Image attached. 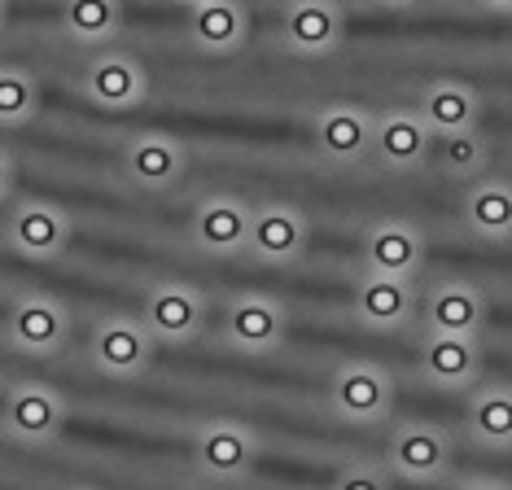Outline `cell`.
Masks as SVG:
<instances>
[{"label": "cell", "mask_w": 512, "mask_h": 490, "mask_svg": "<svg viewBox=\"0 0 512 490\" xmlns=\"http://www.w3.org/2000/svg\"><path fill=\"white\" fill-rule=\"evenodd\" d=\"M66 399L49 385H14V390L5 394V407H0V420H5V429L14 434L18 442H31V447H44V442H53L62 434L66 425Z\"/></svg>", "instance_id": "cell-20"}, {"label": "cell", "mask_w": 512, "mask_h": 490, "mask_svg": "<svg viewBox=\"0 0 512 490\" xmlns=\"http://www.w3.org/2000/svg\"><path fill=\"white\" fill-rule=\"evenodd\" d=\"M158 355V337L149 333V324L141 320V311L136 315H106V320H97V329H92V342H88V359L97 372H106V377H141V372L154 364Z\"/></svg>", "instance_id": "cell-6"}, {"label": "cell", "mask_w": 512, "mask_h": 490, "mask_svg": "<svg viewBox=\"0 0 512 490\" xmlns=\"http://www.w3.org/2000/svg\"><path fill=\"white\" fill-rule=\"evenodd\" d=\"M372 9H386V14H407V9H416L421 0H368Z\"/></svg>", "instance_id": "cell-32"}, {"label": "cell", "mask_w": 512, "mask_h": 490, "mask_svg": "<svg viewBox=\"0 0 512 490\" xmlns=\"http://www.w3.org/2000/svg\"><path fill=\"white\" fill-rule=\"evenodd\" d=\"M425 167H434L442 180H464L469 184V180H477V175L491 167V140L477 132V127H469V132L434 136Z\"/></svg>", "instance_id": "cell-26"}, {"label": "cell", "mask_w": 512, "mask_h": 490, "mask_svg": "<svg viewBox=\"0 0 512 490\" xmlns=\"http://www.w3.org/2000/svg\"><path fill=\"white\" fill-rule=\"evenodd\" d=\"M464 434L482 451H512V385H473L464 403Z\"/></svg>", "instance_id": "cell-24"}, {"label": "cell", "mask_w": 512, "mask_h": 490, "mask_svg": "<svg viewBox=\"0 0 512 490\" xmlns=\"http://www.w3.org/2000/svg\"><path fill=\"white\" fill-rule=\"evenodd\" d=\"M329 490H394V473L386 469V460H355L333 477Z\"/></svg>", "instance_id": "cell-28"}, {"label": "cell", "mask_w": 512, "mask_h": 490, "mask_svg": "<svg viewBox=\"0 0 512 490\" xmlns=\"http://www.w3.org/2000/svg\"><path fill=\"white\" fill-rule=\"evenodd\" d=\"M329 407L346 425H381L394 416V377L372 359H346L329 377Z\"/></svg>", "instance_id": "cell-4"}, {"label": "cell", "mask_w": 512, "mask_h": 490, "mask_svg": "<svg viewBox=\"0 0 512 490\" xmlns=\"http://www.w3.org/2000/svg\"><path fill=\"white\" fill-rule=\"evenodd\" d=\"M123 175L136 184L141 193H171L184 180L189 154H184V140L167 132H136L127 136L123 154H119Z\"/></svg>", "instance_id": "cell-13"}, {"label": "cell", "mask_w": 512, "mask_h": 490, "mask_svg": "<svg viewBox=\"0 0 512 490\" xmlns=\"http://www.w3.org/2000/svg\"><path fill=\"white\" fill-rule=\"evenodd\" d=\"M482 14H495V18H512V0H473Z\"/></svg>", "instance_id": "cell-31"}, {"label": "cell", "mask_w": 512, "mask_h": 490, "mask_svg": "<svg viewBox=\"0 0 512 490\" xmlns=\"http://www.w3.org/2000/svg\"><path fill=\"white\" fill-rule=\"evenodd\" d=\"M416 114L429 123L434 136L469 132L482 123V97L464 84V79H429L416 97Z\"/></svg>", "instance_id": "cell-23"}, {"label": "cell", "mask_w": 512, "mask_h": 490, "mask_svg": "<svg viewBox=\"0 0 512 490\" xmlns=\"http://www.w3.org/2000/svg\"><path fill=\"white\" fill-rule=\"evenodd\" d=\"M429 145H434V132L429 123L416 114V105H394V110L377 114L372 119V162L390 175H412L425 171L429 162Z\"/></svg>", "instance_id": "cell-9"}, {"label": "cell", "mask_w": 512, "mask_h": 490, "mask_svg": "<svg viewBox=\"0 0 512 490\" xmlns=\"http://www.w3.org/2000/svg\"><path fill=\"white\" fill-rule=\"evenodd\" d=\"M79 97L97 105L101 114H127L149 101V75L145 62L123 44L92 49V57L79 70Z\"/></svg>", "instance_id": "cell-2"}, {"label": "cell", "mask_w": 512, "mask_h": 490, "mask_svg": "<svg viewBox=\"0 0 512 490\" xmlns=\"http://www.w3.org/2000/svg\"><path fill=\"white\" fill-rule=\"evenodd\" d=\"M276 40L294 62H320L346 44L342 0H285L276 14Z\"/></svg>", "instance_id": "cell-3"}, {"label": "cell", "mask_w": 512, "mask_h": 490, "mask_svg": "<svg viewBox=\"0 0 512 490\" xmlns=\"http://www.w3.org/2000/svg\"><path fill=\"white\" fill-rule=\"evenodd\" d=\"M211 302L202 289L184 285V280H154L141 298V320L149 333L158 337V346H189L202 337Z\"/></svg>", "instance_id": "cell-5"}, {"label": "cell", "mask_w": 512, "mask_h": 490, "mask_svg": "<svg viewBox=\"0 0 512 490\" xmlns=\"http://www.w3.org/2000/svg\"><path fill=\"white\" fill-rule=\"evenodd\" d=\"M250 202L241 193H211L189 210V241L193 250L211 254V259H232L246 254L250 237Z\"/></svg>", "instance_id": "cell-10"}, {"label": "cell", "mask_w": 512, "mask_h": 490, "mask_svg": "<svg viewBox=\"0 0 512 490\" xmlns=\"http://www.w3.org/2000/svg\"><path fill=\"white\" fill-rule=\"evenodd\" d=\"M180 5H193V0H180Z\"/></svg>", "instance_id": "cell-35"}, {"label": "cell", "mask_w": 512, "mask_h": 490, "mask_svg": "<svg viewBox=\"0 0 512 490\" xmlns=\"http://www.w3.org/2000/svg\"><path fill=\"white\" fill-rule=\"evenodd\" d=\"M14 184H18V167L9 162L5 149H0V202H5V197L14 193Z\"/></svg>", "instance_id": "cell-29"}, {"label": "cell", "mask_w": 512, "mask_h": 490, "mask_svg": "<svg viewBox=\"0 0 512 490\" xmlns=\"http://www.w3.org/2000/svg\"><path fill=\"white\" fill-rule=\"evenodd\" d=\"M259 455V438L254 429L237 425V420H206L193 438V464L197 473L215 477V482H237L254 469Z\"/></svg>", "instance_id": "cell-16"}, {"label": "cell", "mask_w": 512, "mask_h": 490, "mask_svg": "<svg viewBox=\"0 0 512 490\" xmlns=\"http://www.w3.org/2000/svg\"><path fill=\"white\" fill-rule=\"evenodd\" d=\"M456 464V438L438 420H399L386 438V469L412 486H438Z\"/></svg>", "instance_id": "cell-1"}, {"label": "cell", "mask_w": 512, "mask_h": 490, "mask_svg": "<svg viewBox=\"0 0 512 490\" xmlns=\"http://www.w3.org/2000/svg\"><path fill=\"white\" fill-rule=\"evenodd\" d=\"M5 9H9V0H0V22H5Z\"/></svg>", "instance_id": "cell-33"}, {"label": "cell", "mask_w": 512, "mask_h": 490, "mask_svg": "<svg viewBox=\"0 0 512 490\" xmlns=\"http://www.w3.org/2000/svg\"><path fill=\"white\" fill-rule=\"evenodd\" d=\"M289 315L276 298L267 294H241L224 307V320H219V337H224L228 350H241V355H272L276 346L285 342Z\"/></svg>", "instance_id": "cell-11"}, {"label": "cell", "mask_w": 512, "mask_h": 490, "mask_svg": "<svg viewBox=\"0 0 512 490\" xmlns=\"http://www.w3.org/2000/svg\"><path fill=\"white\" fill-rule=\"evenodd\" d=\"M71 237H75L71 210L53 206V202H22L14 215H9V228H5V241L31 263L57 259V254L71 245Z\"/></svg>", "instance_id": "cell-17"}, {"label": "cell", "mask_w": 512, "mask_h": 490, "mask_svg": "<svg viewBox=\"0 0 512 490\" xmlns=\"http://www.w3.org/2000/svg\"><path fill=\"white\" fill-rule=\"evenodd\" d=\"M460 219L477 241H512V180L477 175L460 197Z\"/></svg>", "instance_id": "cell-22"}, {"label": "cell", "mask_w": 512, "mask_h": 490, "mask_svg": "<svg viewBox=\"0 0 512 490\" xmlns=\"http://www.w3.org/2000/svg\"><path fill=\"white\" fill-rule=\"evenodd\" d=\"M71 342V311L49 294H22L9 307V346L22 355L49 359Z\"/></svg>", "instance_id": "cell-14"}, {"label": "cell", "mask_w": 512, "mask_h": 490, "mask_svg": "<svg viewBox=\"0 0 512 490\" xmlns=\"http://www.w3.org/2000/svg\"><path fill=\"white\" fill-rule=\"evenodd\" d=\"M351 311H355V320L372 333H399L421 315V294H416V280L364 272L355 280Z\"/></svg>", "instance_id": "cell-12"}, {"label": "cell", "mask_w": 512, "mask_h": 490, "mask_svg": "<svg viewBox=\"0 0 512 490\" xmlns=\"http://www.w3.org/2000/svg\"><path fill=\"white\" fill-rule=\"evenodd\" d=\"M184 40L202 57H232L250 44V9L241 0H193Z\"/></svg>", "instance_id": "cell-15"}, {"label": "cell", "mask_w": 512, "mask_h": 490, "mask_svg": "<svg viewBox=\"0 0 512 490\" xmlns=\"http://www.w3.org/2000/svg\"><path fill=\"white\" fill-rule=\"evenodd\" d=\"M40 110V84L31 70L0 66V132L9 127H27Z\"/></svg>", "instance_id": "cell-27"}, {"label": "cell", "mask_w": 512, "mask_h": 490, "mask_svg": "<svg viewBox=\"0 0 512 490\" xmlns=\"http://www.w3.org/2000/svg\"><path fill=\"white\" fill-rule=\"evenodd\" d=\"M75 490H92V486H75Z\"/></svg>", "instance_id": "cell-34"}, {"label": "cell", "mask_w": 512, "mask_h": 490, "mask_svg": "<svg viewBox=\"0 0 512 490\" xmlns=\"http://www.w3.org/2000/svg\"><path fill=\"white\" fill-rule=\"evenodd\" d=\"M416 364H421V377L434 390H473L482 381V337L425 333Z\"/></svg>", "instance_id": "cell-19"}, {"label": "cell", "mask_w": 512, "mask_h": 490, "mask_svg": "<svg viewBox=\"0 0 512 490\" xmlns=\"http://www.w3.org/2000/svg\"><path fill=\"white\" fill-rule=\"evenodd\" d=\"M425 267V232L412 219H377L364 232V272L416 280Z\"/></svg>", "instance_id": "cell-21"}, {"label": "cell", "mask_w": 512, "mask_h": 490, "mask_svg": "<svg viewBox=\"0 0 512 490\" xmlns=\"http://www.w3.org/2000/svg\"><path fill=\"white\" fill-rule=\"evenodd\" d=\"M486 294L473 280H434L421 294V324L425 333H464L482 337L486 329Z\"/></svg>", "instance_id": "cell-18"}, {"label": "cell", "mask_w": 512, "mask_h": 490, "mask_svg": "<svg viewBox=\"0 0 512 490\" xmlns=\"http://www.w3.org/2000/svg\"><path fill=\"white\" fill-rule=\"evenodd\" d=\"M57 22L84 49H106L123 35V0H62Z\"/></svg>", "instance_id": "cell-25"}, {"label": "cell", "mask_w": 512, "mask_h": 490, "mask_svg": "<svg viewBox=\"0 0 512 490\" xmlns=\"http://www.w3.org/2000/svg\"><path fill=\"white\" fill-rule=\"evenodd\" d=\"M311 245V219L302 215L294 202H272L250 210V237H246V254L263 267H294Z\"/></svg>", "instance_id": "cell-7"}, {"label": "cell", "mask_w": 512, "mask_h": 490, "mask_svg": "<svg viewBox=\"0 0 512 490\" xmlns=\"http://www.w3.org/2000/svg\"><path fill=\"white\" fill-rule=\"evenodd\" d=\"M456 490H512V482H504V477H464Z\"/></svg>", "instance_id": "cell-30"}, {"label": "cell", "mask_w": 512, "mask_h": 490, "mask_svg": "<svg viewBox=\"0 0 512 490\" xmlns=\"http://www.w3.org/2000/svg\"><path fill=\"white\" fill-rule=\"evenodd\" d=\"M372 119L359 101H329L311 114V145L329 167H359L372 154Z\"/></svg>", "instance_id": "cell-8"}]
</instances>
